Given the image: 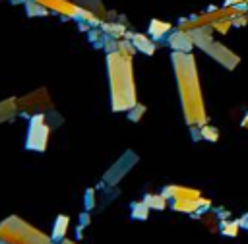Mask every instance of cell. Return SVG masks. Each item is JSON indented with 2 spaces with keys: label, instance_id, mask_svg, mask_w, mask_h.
Returning <instances> with one entry per match:
<instances>
[{
  "label": "cell",
  "instance_id": "obj_1",
  "mask_svg": "<svg viewBox=\"0 0 248 244\" xmlns=\"http://www.w3.org/2000/svg\"><path fill=\"white\" fill-rule=\"evenodd\" d=\"M0 240L6 244H50L43 232L29 227L19 217H10L0 225Z\"/></svg>",
  "mask_w": 248,
  "mask_h": 244
},
{
  "label": "cell",
  "instance_id": "obj_2",
  "mask_svg": "<svg viewBox=\"0 0 248 244\" xmlns=\"http://www.w3.org/2000/svg\"><path fill=\"white\" fill-rule=\"evenodd\" d=\"M68 223H70L68 215H58V217H56L54 230H52V240L60 242V240L64 238V234H66V230H68Z\"/></svg>",
  "mask_w": 248,
  "mask_h": 244
},
{
  "label": "cell",
  "instance_id": "obj_3",
  "mask_svg": "<svg viewBox=\"0 0 248 244\" xmlns=\"http://www.w3.org/2000/svg\"><path fill=\"white\" fill-rule=\"evenodd\" d=\"M132 207H134V209H132V217H134V219H145V217H147V209H149V205H147L145 201H141V203H134Z\"/></svg>",
  "mask_w": 248,
  "mask_h": 244
},
{
  "label": "cell",
  "instance_id": "obj_4",
  "mask_svg": "<svg viewBox=\"0 0 248 244\" xmlns=\"http://www.w3.org/2000/svg\"><path fill=\"white\" fill-rule=\"evenodd\" d=\"M145 203H147L149 207H157V209H163V207H165L163 196H147V198H145Z\"/></svg>",
  "mask_w": 248,
  "mask_h": 244
},
{
  "label": "cell",
  "instance_id": "obj_5",
  "mask_svg": "<svg viewBox=\"0 0 248 244\" xmlns=\"http://www.w3.org/2000/svg\"><path fill=\"white\" fill-rule=\"evenodd\" d=\"M93 192L95 190H91V188L85 192V209H93L95 207V194Z\"/></svg>",
  "mask_w": 248,
  "mask_h": 244
}]
</instances>
